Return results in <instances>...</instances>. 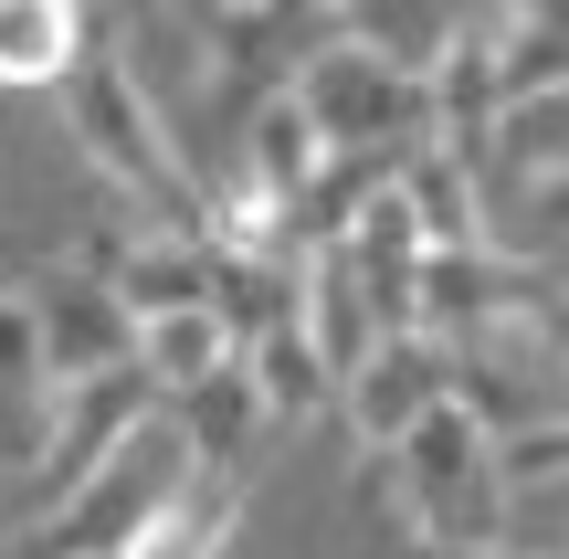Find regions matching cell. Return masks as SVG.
I'll return each mask as SVG.
<instances>
[{
  "instance_id": "6da1fadb",
  "label": "cell",
  "mask_w": 569,
  "mask_h": 559,
  "mask_svg": "<svg viewBox=\"0 0 569 559\" xmlns=\"http://www.w3.org/2000/svg\"><path fill=\"white\" fill-rule=\"evenodd\" d=\"M63 96V127H74V148L117 180V201L138 211V222H169V232H211V180L201 159H190L180 138H169L159 96H148L138 53H127L117 32L84 42V63L53 84Z\"/></svg>"
},
{
  "instance_id": "7a4b0ae2",
  "label": "cell",
  "mask_w": 569,
  "mask_h": 559,
  "mask_svg": "<svg viewBox=\"0 0 569 559\" xmlns=\"http://www.w3.org/2000/svg\"><path fill=\"white\" fill-rule=\"evenodd\" d=\"M390 497L422 539H496L507 528V443L465 391L432 401L401 443H390Z\"/></svg>"
},
{
  "instance_id": "3957f363",
  "label": "cell",
  "mask_w": 569,
  "mask_h": 559,
  "mask_svg": "<svg viewBox=\"0 0 569 559\" xmlns=\"http://www.w3.org/2000/svg\"><path fill=\"white\" fill-rule=\"evenodd\" d=\"M159 412H169V391H159L148 359H117V370H96V380H63V391H53V422H42V443H32V465L0 486V497H11V539L32 518H53L96 465H117Z\"/></svg>"
},
{
  "instance_id": "277c9868",
  "label": "cell",
  "mask_w": 569,
  "mask_h": 559,
  "mask_svg": "<svg viewBox=\"0 0 569 559\" xmlns=\"http://www.w3.org/2000/svg\"><path fill=\"white\" fill-rule=\"evenodd\" d=\"M190 476H201V465H190V443L169 433V412H159L117 465H96V476H84L53 518H32L11 549H21V559H127L148 528L169 518V507L190 497Z\"/></svg>"
},
{
  "instance_id": "5b68a950",
  "label": "cell",
  "mask_w": 569,
  "mask_h": 559,
  "mask_svg": "<svg viewBox=\"0 0 569 559\" xmlns=\"http://www.w3.org/2000/svg\"><path fill=\"white\" fill-rule=\"evenodd\" d=\"M296 96H306V117H317V138L338 159H411L432 138V74H411V63L369 53L348 32L296 63Z\"/></svg>"
},
{
  "instance_id": "8992f818",
  "label": "cell",
  "mask_w": 569,
  "mask_h": 559,
  "mask_svg": "<svg viewBox=\"0 0 569 559\" xmlns=\"http://www.w3.org/2000/svg\"><path fill=\"white\" fill-rule=\"evenodd\" d=\"M21 296H32V328H42V370H53V391H63V380L117 370V359H138V307H127L84 253H74V264H42Z\"/></svg>"
},
{
  "instance_id": "52a82bcc",
  "label": "cell",
  "mask_w": 569,
  "mask_h": 559,
  "mask_svg": "<svg viewBox=\"0 0 569 559\" xmlns=\"http://www.w3.org/2000/svg\"><path fill=\"white\" fill-rule=\"evenodd\" d=\"M432 401H453V338H432V328H380L369 359L338 380V412H348V433L369 455H390Z\"/></svg>"
},
{
  "instance_id": "ba28073f",
  "label": "cell",
  "mask_w": 569,
  "mask_h": 559,
  "mask_svg": "<svg viewBox=\"0 0 569 559\" xmlns=\"http://www.w3.org/2000/svg\"><path fill=\"white\" fill-rule=\"evenodd\" d=\"M84 264L148 317H180V307H222V243L211 232H169V222H127V232H96Z\"/></svg>"
},
{
  "instance_id": "9c48e42d",
  "label": "cell",
  "mask_w": 569,
  "mask_h": 559,
  "mask_svg": "<svg viewBox=\"0 0 569 559\" xmlns=\"http://www.w3.org/2000/svg\"><path fill=\"white\" fill-rule=\"evenodd\" d=\"M169 433L190 443L201 476H243V465H253V443L274 433V412H264V391H253L243 349H232L222 370H201L190 391H169Z\"/></svg>"
},
{
  "instance_id": "30bf717a",
  "label": "cell",
  "mask_w": 569,
  "mask_h": 559,
  "mask_svg": "<svg viewBox=\"0 0 569 559\" xmlns=\"http://www.w3.org/2000/svg\"><path fill=\"white\" fill-rule=\"evenodd\" d=\"M243 370H253V391H264V412H274V422H317L327 401H338V359H327V349H317V328H306V296L243 338Z\"/></svg>"
},
{
  "instance_id": "8fae6325",
  "label": "cell",
  "mask_w": 569,
  "mask_h": 559,
  "mask_svg": "<svg viewBox=\"0 0 569 559\" xmlns=\"http://www.w3.org/2000/svg\"><path fill=\"white\" fill-rule=\"evenodd\" d=\"M53 422V370H42V328H32V296L0 286V476H21Z\"/></svg>"
},
{
  "instance_id": "7c38bea8",
  "label": "cell",
  "mask_w": 569,
  "mask_h": 559,
  "mask_svg": "<svg viewBox=\"0 0 569 559\" xmlns=\"http://www.w3.org/2000/svg\"><path fill=\"white\" fill-rule=\"evenodd\" d=\"M96 42V11L84 0H0V96H32V84H63Z\"/></svg>"
},
{
  "instance_id": "4fadbf2b",
  "label": "cell",
  "mask_w": 569,
  "mask_h": 559,
  "mask_svg": "<svg viewBox=\"0 0 569 559\" xmlns=\"http://www.w3.org/2000/svg\"><path fill=\"white\" fill-rule=\"evenodd\" d=\"M327 21H338L348 42H369V53L432 74V63L453 53V32L475 21V0H327Z\"/></svg>"
},
{
  "instance_id": "5bb4252c",
  "label": "cell",
  "mask_w": 569,
  "mask_h": 559,
  "mask_svg": "<svg viewBox=\"0 0 569 559\" xmlns=\"http://www.w3.org/2000/svg\"><path fill=\"white\" fill-rule=\"evenodd\" d=\"M232 528H243V476H190V497L127 559H232Z\"/></svg>"
},
{
  "instance_id": "9a60e30c",
  "label": "cell",
  "mask_w": 569,
  "mask_h": 559,
  "mask_svg": "<svg viewBox=\"0 0 569 559\" xmlns=\"http://www.w3.org/2000/svg\"><path fill=\"white\" fill-rule=\"evenodd\" d=\"M138 359L159 370V391H190L201 370H222V359H232V317H222V307L148 317V328H138Z\"/></svg>"
},
{
  "instance_id": "2e32d148",
  "label": "cell",
  "mask_w": 569,
  "mask_h": 559,
  "mask_svg": "<svg viewBox=\"0 0 569 559\" xmlns=\"http://www.w3.org/2000/svg\"><path fill=\"white\" fill-rule=\"evenodd\" d=\"M390 559H507V549H496V539H422V528H411Z\"/></svg>"
},
{
  "instance_id": "e0dca14e",
  "label": "cell",
  "mask_w": 569,
  "mask_h": 559,
  "mask_svg": "<svg viewBox=\"0 0 569 559\" xmlns=\"http://www.w3.org/2000/svg\"><path fill=\"white\" fill-rule=\"evenodd\" d=\"M486 11H496V21H507V32H517V21H538V11H559V0H486Z\"/></svg>"
},
{
  "instance_id": "ac0fdd59",
  "label": "cell",
  "mask_w": 569,
  "mask_h": 559,
  "mask_svg": "<svg viewBox=\"0 0 569 559\" xmlns=\"http://www.w3.org/2000/svg\"><path fill=\"white\" fill-rule=\"evenodd\" d=\"M559 359H569V296H559Z\"/></svg>"
}]
</instances>
